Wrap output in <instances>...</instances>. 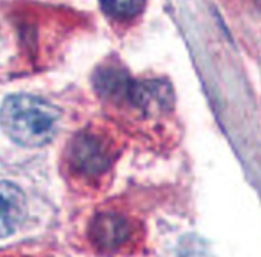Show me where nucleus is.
Listing matches in <instances>:
<instances>
[{"label":"nucleus","instance_id":"obj_1","mask_svg":"<svg viewBox=\"0 0 261 257\" xmlns=\"http://www.w3.org/2000/svg\"><path fill=\"white\" fill-rule=\"evenodd\" d=\"M59 111L45 99L30 94H15L3 102L2 129L13 141L23 147H41L56 131Z\"/></svg>","mask_w":261,"mask_h":257},{"label":"nucleus","instance_id":"obj_2","mask_svg":"<svg viewBox=\"0 0 261 257\" xmlns=\"http://www.w3.org/2000/svg\"><path fill=\"white\" fill-rule=\"evenodd\" d=\"M117 147L107 131L91 127L79 132L69 144L65 165L74 181L97 185L110 172L116 159Z\"/></svg>","mask_w":261,"mask_h":257},{"label":"nucleus","instance_id":"obj_3","mask_svg":"<svg viewBox=\"0 0 261 257\" xmlns=\"http://www.w3.org/2000/svg\"><path fill=\"white\" fill-rule=\"evenodd\" d=\"M138 229L137 220L126 211L111 209L94 216L89 226V237L101 251L117 252L132 243Z\"/></svg>","mask_w":261,"mask_h":257},{"label":"nucleus","instance_id":"obj_4","mask_svg":"<svg viewBox=\"0 0 261 257\" xmlns=\"http://www.w3.org/2000/svg\"><path fill=\"white\" fill-rule=\"evenodd\" d=\"M25 216V198L18 186L0 181V238L12 234Z\"/></svg>","mask_w":261,"mask_h":257},{"label":"nucleus","instance_id":"obj_5","mask_svg":"<svg viewBox=\"0 0 261 257\" xmlns=\"http://www.w3.org/2000/svg\"><path fill=\"white\" fill-rule=\"evenodd\" d=\"M145 0H101L102 9L119 20L132 19L142 12Z\"/></svg>","mask_w":261,"mask_h":257}]
</instances>
